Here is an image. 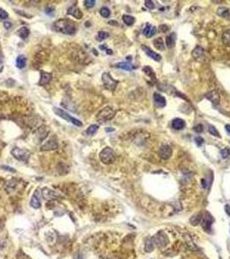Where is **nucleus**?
<instances>
[{"mask_svg": "<svg viewBox=\"0 0 230 259\" xmlns=\"http://www.w3.org/2000/svg\"><path fill=\"white\" fill-rule=\"evenodd\" d=\"M153 44L155 46V48H156L157 49H158V50H164V48H165L163 39L160 38V37L156 38V39L153 41Z\"/></svg>", "mask_w": 230, "mask_h": 259, "instance_id": "nucleus-25", "label": "nucleus"}, {"mask_svg": "<svg viewBox=\"0 0 230 259\" xmlns=\"http://www.w3.org/2000/svg\"><path fill=\"white\" fill-rule=\"evenodd\" d=\"M221 155L223 159H226L230 155V149L225 148L223 149L222 150H221Z\"/></svg>", "mask_w": 230, "mask_h": 259, "instance_id": "nucleus-36", "label": "nucleus"}, {"mask_svg": "<svg viewBox=\"0 0 230 259\" xmlns=\"http://www.w3.org/2000/svg\"><path fill=\"white\" fill-rule=\"evenodd\" d=\"M152 241L154 245H156L159 248H163L164 246H166L169 243L167 235L163 232H158L154 237H152Z\"/></svg>", "mask_w": 230, "mask_h": 259, "instance_id": "nucleus-6", "label": "nucleus"}, {"mask_svg": "<svg viewBox=\"0 0 230 259\" xmlns=\"http://www.w3.org/2000/svg\"><path fill=\"white\" fill-rule=\"evenodd\" d=\"M203 54V48L200 47V46H197L194 48V50L192 51V56H193L195 59H198L199 57L202 56Z\"/></svg>", "mask_w": 230, "mask_h": 259, "instance_id": "nucleus-27", "label": "nucleus"}, {"mask_svg": "<svg viewBox=\"0 0 230 259\" xmlns=\"http://www.w3.org/2000/svg\"><path fill=\"white\" fill-rule=\"evenodd\" d=\"M202 188H205L207 187V181H205L204 179H202Z\"/></svg>", "mask_w": 230, "mask_h": 259, "instance_id": "nucleus-46", "label": "nucleus"}, {"mask_svg": "<svg viewBox=\"0 0 230 259\" xmlns=\"http://www.w3.org/2000/svg\"><path fill=\"white\" fill-rule=\"evenodd\" d=\"M156 33V27L151 25V24H149V23L146 25V27L144 29V30H143V34H144L146 37H152Z\"/></svg>", "mask_w": 230, "mask_h": 259, "instance_id": "nucleus-18", "label": "nucleus"}, {"mask_svg": "<svg viewBox=\"0 0 230 259\" xmlns=\"http://www.w3.org/2000/svg\"><path fill=\"white\" fill-rule=\"evenodd\" d=\"M142 49L145 51V53L147 55V56H150L152 59H153L154 61H161V59H162V56H160L159 54H158V53H156V52H154L153 50H152L151 48H149V47L145 46V45H142Z\"/></svg>", "mask_w": 230, "mask_h": 259, "instance_id": "nucleus-10", "label": "nucleus"}, {"mask_svg": "<svg viewBox=\"0 0 230 259\" xmlns=\"http://www.w3.org/2000/svg\"><path fill=\"white\" fill-rule=\"evenodd\" d=\"M8 17V13L6 11L0 8V20H5Z\"/></svg>", "mask_w": 230, "mask_h": 259, "instance_id": "nucleus-38", "label": "nucleus"}, {"mask_svg": "<svg viewBox=\"0 0 230 259\" xmlns=\"http://www.w3.org/2000/svg\"><path fill=\"white\" fill-rule=\"evenodd\" d=\"M37 191L36 192V193L34 194L31 200H30V207H33L34 209H38L39 207H41V202H40V200H39V197L37 196Z\"/></svg>", "mask_w": 230, "mask_h": 259, "instance_id": "nucleus-20", "label": "nucleus"}, {"mask_svg": "<svg viewBox=\"0 0 230 259\" xmlns=\"http://www.w3.org/2000/svg\"><path fill=\"white\" fill-rule=\"evenodd\" d=\"M42 194L44 199L48 200H55V199H57L58 198V194L56 193L55 191H53L50 188H44L42 190Z\"/></svg>", "mask_w": 230, "mask_h": 259, "instance_id": "nucleus-11", "label": "nucleus"}, {"mask_svg": "<svg viewBox=\"0 0 230 259\" xmlns=\"http://www.w3.org/2000/svg\"><path fill=\"white\" fill-rule=\"evenodd\" d=\"M171 126L172 128L177 130H182L184 127H185V122L184 120L182 119H173V121L171 123Z\"/></svg>", "mask_w": 230, "mask_h": 259, "instance_id": "nucleus-17", "label": "nucleus"}, {"mask_svg": "<svg viewBox=\"0 0 230 259\" xmlns=\"http://www.w3.org/2000/svg\"><path fill=\"white\" fill-rule=\"evenodd\" d=\"M158 155L163 160H168L172 155V149L169 145H163L158 150Z\"/></svg>", "mask_w": 230, "mask_h": 259, "instance_id": "nucleus-9", "label": "nucleus"}, {"mask_svg": "<svg viewBox=\"0 0 230 259\" xmlns=\"http://www.w3.org/2000/svg\"><path fill=\"white\" fill-rule=\"evenodd\" d=\"M102 82L104 84L105 88L108 89L109 91H112V92L114 91L116 86L118 85V81H115L111 76V74L107 72L102 74Z\"/></svg>", "mask_w": 230, "mask_h": 259, "instance_id": "nucleus-7", "label": "nucleus"}, {"mask_svg": "<svg viewBox=\"0 0 230 259\" xmlns=\"http://www.w3.org/2000/svg\"><path fill=\"white\" fill-rule=\"evenodd\" d=\"M115 116V111L110 106H107V107L103 108L100 111H99V113L97 114L96 119L100 123H105L108 121V120H111L112 119H113Z\"/></svg>", "mask_w": 230, "mask_h": 259, "instance_id": "nucleus-4", "label": "nucleus"}, {"mask_svg": "<svg viewBox=\"0 0 230 259\" xmlns=\"http://www.w3.org/2000/svg\"><path fill=\"white\" fill-rule=\"evenodd\" d=\"M1 168H2V169H4V170H8V171H10V172H12V173H15V172H16L15 169H13V168H11V167L2 166Z\"/></svg>", "mask_w": 230, "mask_h": 259, "instance_id": "nucleus-42", "label": "nucleus"}, {"mask_svg": "<svg viewBox=\"0 0 230 259\" xmlns=\"http://www.w3.org/2000/svg\"><path fill=\"white\" fill-rule=\"evenodd\" d=\"M225 129H226L227 132L228 134H230V125H225Z\"/></svg>", "mask_w": 230, "mask_h": 259, "instance_id": "nucleus-48", "label": "nucleus"}, {"mask_svg": "<svg viewBox=\"0 0 230 259\" xmlns=\"http://www.w3.org/2000/svg\"><path fill=\"white\" fill-rule=\"evenodd\" d=\"M53 111H54V112H55V114L57 115L58 117H60V118H62V119H65V120L68 121V122L72 123V124L74 125L75 126L81 127V126L83 125V124H82V121H80L79 119H75V118H74V117L70 116V115L68 113L67 111H65L64 110H62V109L55 107L54 109H53Z\"/></svg>", "mask_w": 230, "mask_h": 259, "instance_id": "nucleus-3", "label": "nucleus"}, {"mask_svg": "<svg viewBox=\"0 0 230 259\" xmlns=\"http://www.w3.org/2000/svg\"><path fill=\"white\" fill-rule=\"evenodd\" d=\"M100 14L101 15V17H103L105 18H108L111 15V11L108 7H102L100 9Z\"/></svg>", "mask_w": 230, "mask_h": 259, "instance_id": "nucleus-32", "label": "nucleus"}, {"mask_svg": "<svg viewBox=\"0 0 230 259\" xmlns=\"http://www.w3.org/2000/svg\"><path fill=\"white\" fill-rule=\"evenodd\" d=\"M108 37H109V34L108 33L105 32V31H100V32H98V35H97V40L101 42L105 40V39H107Z\"/></svg>", "mask_w": 230, "mask_h": 259, "instance_id": "nucleus-33", "label": "nucleus"}, {"mask_svg": "<svg viewBox=\"0 0 230 259\" xmlns=\"http://www.w3.org/2000/svg\"><path fill=\"white\" fill-rule=\"evenodd\" d=\"M98 129H99V126L97 125H90L88 128L87 129L86 132H87L88 135H93V134L96 133Z\"/></svg>", "mask_w": 230, "mask_h": 259, "instance_id": "nucleus-31", "label": "nucleus"}, {"mask_svg": "<svg viewBox=\"0 0 230 259\" xmlns=\"http://www.w3.org/2000/svg\"><path fill=\"white\" fill-rule=\"evenodd\" d=\"M195 142H196V144H197V146H201V145H202V144L204 143V140L202 137H197L196 138H195Z\"/></svg>", "mask_w": 230, "mask_h": 259, "instance_id": "nucleus-41", "label": "nucleus"}, {"mask_svg": "<svg viewBox=\"0 0 230 259\" xmlns=\"http://www.w3.org/2000/svg\"><path fill=\"white\" fill-rule=\"evenodd\" d=\"M194 130H195L196 132H197V133H201V132L203 131V126H202V125L199 124V125H196L194 127Z\"/></svg>", "mask_w": 230, "mask_h": 259, "instance_id": "nucleus-40", "label": "nucleus"}, {"mask_svg": "<svg viewBox=\"0 0 230 259\" xmlns=\"http://www.w3.org/2000/svg\"><path fill=\"white\" fill-rule=\"evenodd\" d=\"M52 79V74L50 73H47L44 71H42L41 72V78H40V81H39V85L45 86L47 85L49 81H51Z\"/></svg>", "mask_w": 230, "mask_h": 259, "instance_id": "nucleus-16", "label": "nucleus"}, {"mask_svg": "<svg viewBox=\"0 0 230 259\" xmlns=\"http://www.w3.org/2000/svg\"><path fill=\"white\" fill-rule=\"evenodd\" d=\"M222 41L227 47H230V30L224 31L222 36Z\"/></svg>", "mask_w": 230, "mask_h": 259, "instance_id": "nucleus-23", "label": "nucleus"}, {"mask_svg": "<svg viewBox=\"0 0 230 259\" xmlns=\"http://www.w3.org/2000/svg\"><path fill=\"white\" fill-rule=\"evenodd\" d=\"M225 211H226V213L228 216H230V206L229 205H228L227 204L226 206H225Z\"/></svg>", "mask_w": 230, "mask_h": 259, "instance_id": "nucleus-44", "label": "nucleus"}, {"mask_svg": "<svg viewBox=\"0 0 230 259\" xmlns=\"http://www.w3.org/2000/svg\"><path fill=\"white\" fill-rule=\"evenodd\" d=\"M202 217H203V216H202V213H197V214H195L194 216L191 217V218H190V223H191L193 226H197V225H198V224L202 221Z\"/></svg>", "mask_w": 230, "mask_h": 259, "instance_id": "nucleus-28", "label": "nucleus"}, {"mask_svg": "<svg viewBox=\"0 0 230 259\" xmlns=\"http://www.w3.org/2000/svg\"><path fill=\"white\" fill-rule=\"evenodd\" d=\"M67 14L69 16H72V17H74L77 19H81L82 17V16H83L82 11L77 6H75V5H73V6H71V7L68 9Z\"/></svg>", "mask_w": 230, "mask_h": 259, "instance_id": "nucleus-12", "label": "nucleus"}, {"mask_svg": "<svg viewBox=\"0 0 230 259\" xmlns=\"http://www.w3.org/2000/svg\"><path fill=\"white\" fill-rule=\"evenodd\" d=\"M113 130H114V129H112V128H111V129L107 128V129H106V131H113Z\"/></svg>", "mask_w": 230, "mask_h": 259, "instance_id": "nucleus-50", "label": "nucleus"}, {"mask_svg": "<svg viewBox=\"0 0 230 259\" xmlns=\"http://www.w3.org/2000/svg\"><path fill=\"white\" fill-rule=\"evenodd\" d=\"M100 159L104 164L109 165L114 163L116 160V155L112 149L110 147H106L100 151Z\"/></svg>", "mask_w": 230, "mask_h": 259, "instance_id": "nucleus-2", "label": "nucleus"}, {"mask_svg": "<svg viewBox=\"0 0 230 259\" xmlns=\"http://www.w3.org/2000/svg\"><path fill=\"white\" fill-rule=\"evenodd\" d=\"M153 100H154V103H155V105H156L158 107L163 108L166 105L165 98L163 96H162L159 93H154V94H153Z\"/></svg>", "mask_w": 230, "mask_h": 259, "instance_id": "nucleus-14", "label": "nucleus"}, {"mask_svg": "<svg viewBox=\"0 0 230 259\" xmlns=\"http://www.w3.org/2000/svg\"><path fill=\"white\" fill-rule=\"evenodd\" d=\"M18 35L19 37H21L22 39H26L27 37H29L30 35V30L27 28V27H22L18 30Z\"/></svg>", "mask_w": 230, "mask_h": 259, "instance_id": "nucleus-26", "label": "nucleus"}, {"mask_svg": "<svg viewBox=\"0 0 230 259\" xmlns=\"http://www.w3.org/2000/svg\"><path fill=\"white\" fill-rule=\"evenodd\" d=\"M4 28L6 29V30H9V29H10V28L11 27V23L10 22H4Z\"/></svg>", "mask_w": 230, "mask_h": 259, "instance_id": "nucleus-45", "label": "nucleus"}, {"mask_svg": "<svg viewBox=\"0 0 230 259\" xmlns=\"http://www.w3.org/2000/svg\"><path fill=\"white\" fill-rule=\"evenodd\" d=\"M208 131H209V133L211 134V135H213V136H215V137H219V138H221V135H220V133L218 132V130L215 129V126H213V125L208 126Z\"/></svg>", "mask_w": 230, "mask_h": 259, "instance_id": "nucleus-34", "label": "nucleus"}, {"mask_svg": "<svg viewBox=\"0 0 230 259\" xmlns=\"http://www.w3.org/2000/svg\"><path fill=\"white\" fill-rule=\"evenodd\" d=\"M116 67L117 68H120L123 70L126 71H132L134 68V67L129 62H126V61H123V62H119L116 64Z\"/></svg>", "mask_w": 230, "mask_h": 259, "instance_id": "nucleus-21", "label": "nucleus"}, {"mask_svg": "<svg viewBox=\"0 0 230 259\" xmlns=\"http://www.w3.org/2000/svg\"><path fill=\"white\" fill-rule=\"evenodd\" d=\"M11 155H13V157H15L17 160L23 162V163H27L30 158V152L26 149H23L14 148L11 150Z\"/></svg>", "mask_w": 230, "mask_h": 259, "instance_id": "nucleus-5", "label": "nucleus"}, {"mask_svg": "<svg viewBox=\"0 0 230 259\" xmlns=\"http://www.w3.org/2000/svg\"><path fill=\"white\" fill-rule=\"evenodd\" d=\"M176 43V34L171 33L170 36L166 37V45L169 48H173Z\"/></svg>", "mask_w": 230, "mask_h": 259, "instance_id": "nucleus-22", "label": "nucleus"}, {"mask_svg": "<svg viewBox=\"0 0 230 259\" xmlns=\"http://www.w3.org/2000/svg\"><path fill=\"white\" fill-rule=\"evenodd\" d=\"M26 62H27L26 57L23 56V55H20V56H18V58H17V61H16V65H17V67H18V68L22 69V68H23V67L26 66Z\"/></svg>", "mask_w": 230, "mask_h": 259, "instance_id": "nucleus-19", "label": "nucleus"}, {"mask_svg": "<svg viewBox=\"0 0 230 259\" xmlns=\"http://www.w3.org/2000/svg\"><path fill=\"white\" fill-rule=\"evenodd\" d=\"M213 222H214V219H213V218L211 217V215L207 213H205L203 218H202V221H201V223H202V227L207 232H209V231L211 230V226L212 224H213Z\"/></svg>", "mask_w": 230, "mask_h": 259, "instance_id": "nucleus-8", "label": "nucleus"}, {"mask_svg": "<svg viewBox=\"0 0 230 259\" xmlns=\"http://www.w3.org/2000/svg\"><path fill=\"white\" fill-rule=\"evenodd\" d=\"M217 15L222 17H228L230 16V10L226 7H220L217 10Z\"/></svg>", "mask_w": 230, "mask_h": 259, "instance_id": "nucleus-24", "label": "nucleus"}, {"mask_svg": "<svg viewBox=\"0 0 230 259\" xmlns=\"http://www.w3.org/2000/svg\"><path fill=\"white\" fill-rule=\"evenodd\" d=\"M95 4V0H85L84 1V5L87 9L93 8Z\"/></svg>", "mask_w": 230, "mask_h": 259, "instance_id": "nucleus-37", "label": "nucleus"}, {"mask_svg": "<svg viewBox=\"0 0 230 259\" xmlns=\"http://www.w3.org/2000/svg\"><path fill=\"white\" fill-rule=\"evenodd\" d=\"M58 148V144L56 140L54 139H50L48 140L47 143H45L44 144L41 146V149L42 151H47V150H53V149H56Z\"/></svg>", "mask_w": 230, "mask_h": 259, "instance_id": "nucleus-13", "label": "nucleus"}, {"mask_svg": "<svg viewBox=\"0 0 230 259\" xmlns=\"http://www.w3.org/2000/svg\"><path fill=\"white\" fill-rule=\"evenodd\" d=\"M46 12H47V14H48V15H50V12H54V10H52V9H50V8H47V10H46Z\"/></svg>", "mask_w": 230, "mask_h": 259, "instance_id": "nucleus-49", "label": "nucleus"}, {"mask_svg": "<svg viewBox=\"0 0 230 259\" xmlns=\"http://www.w3.org/2000/svg\"><path fill=\"white\" fill-rule=\"evenodd\" d=\"M145 4L146 7L148 8V9H151V10L155 8V4H154V3L152 2V0H146L145 2Z\"/></svg>", "mask_w": 230, "mask_h": 259, "instance_id": "nucleus-39", "label": "nucleus"}, {"mask_svg": "<svg viewBox=\"0 0 230 259\" xmlns=\"http://www.w3.org/2000/svg\"><path fill=\"white\" fill-rule=\"evenodd\" d=\"M154 249V244L152 243V238H149V239H146L145 240V251L146 252H152Z\"/></svg>", "mask_w": 230, "mask_h": 259, "instance_id": "nucleus-29", "label": "nucleus"}, {"mask_svg": "<svg viewBox=\"0 0 230 259\" xmlns=\"http://www.w3.org/2000/svg\"><path fill=\"white\" fill-rule=\"evenodd\" d=\"M143 70H144V72H145V74H147L148 76H150L151 78H152V79H153V78H155V74H154V72H153V70H152V68H151L150 67H148V66H147V67H144V69H143Z\"/></svg>", "mask_w": 230, "mask_h": 259, "instance_id": "nucleus-35", "label": "nucleus"}, {"mask_svg": "<svg viewBox=\"0 0 230 259\" xmlns=\"http://www.w3.org/2000/svg\"><path fill=\"white\" fill-rule=\"evenodd\" d=\"M122 19L123 22H125L126 24H127V25H132L134 23V22H135V18H134L133 17L129 15H124L123 16Z\"/></svg>", "mask_w": 230, "mask_h": 259, "instance_id": "nucleus-30", "label": "nucleus"}, {"mask_svg": "<svg viewBox=\"0 0 230 259\" xmlns=\"http://www.w3.org/2000/svg\"><path fill=\"white\" fill-rule=\"evenodd\" d=\"M168 26L165 25V24H162V25L159 26V30L162 31V32H166L168 30Z\"/></svg>", "mask_w": 230, "mask_h": 259, "instance_id": "nucleus-43", "label": "nucleus"}, {"mask_svg": "<svg viewBox=\"0 0 230 259\" xmlns=\"http://www.w3.org/2000/svg\"><path fill=\"white\" fill-rule=\"evenodd\" d=\"M74 259H83V257H82V256L80 253H77L76 255L74 256Z\"/></svg>", "mask_w": 230, "mask_h": 259, "instance_id": "nucleus-47", "label": "nucleus"}, {"mask_svg": "<svg viewBox=\"0 0 230 259\" xmlns=\"http://www.w3.org/2000/svg\"><path fill=\"white\" fill-rule=\"evenodd\" d=\"M205 97H206L207 100H210L214 105H218V104L220 103L219 93H217L216 91H215V90L210 91L209 93H206V94H205Z\"/></svg>", "mask_w": 230, "mask_h": 259, "instance_id": "nucleus-15", "label": "nucleus"}, {"mask_svg": "<svg viewBox=\"0 0 230 259\" xmlns=\"http://www.w3.org/2000/svg\"><path fill=\"white\" fill-rule=\"evenodd\" d=\"M53 29L56 32L65 35H74L75 33V24L70 19H59L53 24Z\"/></svg>", "mask_w": 230, "mask_h": 259, "instance_id": "nucleus-1", "label": "nucleus"}]
</instances>
